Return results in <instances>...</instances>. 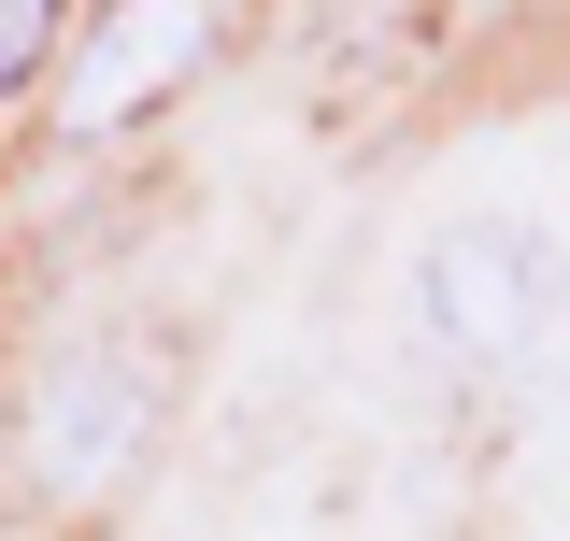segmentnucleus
Returning a JSON list of instances; mask_svg holds the SVG:
<instances>
[{
	"mask_svg": "<svg viewBox=\"0 0 570 541\" xmlns=\"http://www.w3.org/2000/svg\"><path fill=\"white\" fill-rule=\"evenodd\" d=\"M414 328L442 356H528V342L557 328V243L542 228H513V214H471L456 243H428V285H414Z\"/></svg>",
	"mask_w": 570,
	"mask_h": 541,
	"instance_id": "nucleus-1",
	"label": "nucleus"
},
{
	"mask_svg": "<svg viewBox=\"0 0 570 541\" xmlns=\"http://www.w3.org/2000/svg\"><path fill=\"white\" fill-rule=\"evenodd\" d=\"M129 442H142V356H71V371H43L29 471L58 484V499H100V484L129 471Z\"/></svg>",
	"mask_w": 570,
	"mask_h": 541,
	"instance_id": "nucleus-2",
	"label": "nucleus"
},
{
	"mask_svg": "<svg viewBox=\"0 0 570 541\" xmlns=\"http://www.w3.org/2000/svg\"><path fill=\"white\" fill-rule=\"evenodd\" d=\"M200 43H214L200 14H115V29H100V58H115V71H86V86H71V115H86V129H100V115H129L142 86H157V71H186Z\"/></svg>",
	"mask_w": 570,
	"mask_h": 541,
	"instance_id": "nucleus-3",
	"label": "nucleus"
},
{
	"mask_svg": "<svg viewBox=\"0 0 570 541\" xmlns=\"http://www.w3.org/2000/svg\"><path fill=\"white\" fill-rule=\"evenodd\" d=\"M43 58H58V14H43V0H0V100H14Z\"/></svg>",
	"mask_w": 570,
	"mask_h": 541,
	"instance_id": "nucleus-4",
	"label": "nucleus"
}]
</instances>
